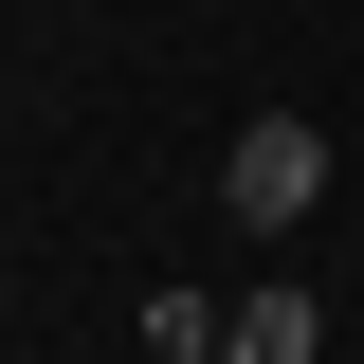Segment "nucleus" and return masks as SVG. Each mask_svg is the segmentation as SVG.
Listing matches in <instances>:
<instances>
[{"label":"nucleus","mask_w":364,"mask_h":364,"mask_svg":"<svg viewBox=\"0 0 364 364\" xmlns=\"http://www.w3.org/2000/svg\"><path fill=\"white\" fill-rule=\"evenodd\" d=\"M346 364H364V346H346Z\"/></svg>","instance_id":"obj_4"},{"label":"nucleus","mask_w":364,"mask_h":364,"mask_svg":"<svg viewBox=\"0 0 364 364\" xmlns=\"http://www.w3.org/2000/svg\"><path fill=\"white\" fill-rule=\"evenodd\" d=\"M219 200H237L255 237H310V200H328V128H310V109H255V128L219 146Z\"/></svg>","instance_id":"obj_1"},{"label":"nucleus","mask_w":364,"mask_h":364,"mask_svg":"<svg viewBox=\"0 0 364 364\" xmlns=\"http://www.w3.org/2000/svg\"><path fill=\"white\" fill-rule=\"evenodd\" d=\"M219 364H328V310L273 273V291H237V346H219Z\"/></svg>","instance_id":"obj_2"},{"label":"nucleus","mask_w":364,"mask_h":364,"mask_svg":"<svg viewBox=\"0 0 364 364\" xmlns=\"http://www.w3.org/2000/svg\"><path fill=\"white\" fill-rule=\"evenodd\" d=\"M219 346H237L219 291H146V364H219Z\"/></svg>","instance_id":"obj_3"}]
</instances>
